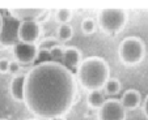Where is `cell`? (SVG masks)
I'll return each mask as SVG.
<instances>
[{"label": "cell", "mask_w": 148, "mask_h": 120, "mask_svg": "<svg viewBox=\"0 0 148 120\" xmlns=\"http://www.w3.org/2000/svg\"><path fill=\"white\" fill-rule=\"evenodd\" d=\"M76 97V82L68 68L59 62L39 63L25 76L24 103L42 119L63 116Z\"/></svg>", "instance_id": "obj_1"}, {"label": "cell", "mask_w": 148, "mask_h": 120, "mask_svg": "<svg viewBox=\"0 0 148 120\" xmlns=\"http://www.w3.org/2000/svg\"><path fill=\"white\" fill-rule=\"evenodd\" d=\"M110 69L105 59L100 56L85 58L77 67V80L84 89L93 92L101 90L109 80Z\"/></svg>", "instance_id": "obj_2"}, {"label": "cell", "mask_w": 148, "mask_h": 120, "mask_svg": "<svg viewBox=\"0 0 148 120\" xmlns=\"http://www.w3.org/2000/svg\"><path fill=\"white\" fill-rule=\"evenodd\" d=\"M97 21L102 31L117 34L127 22V12L122 8H103L98 12Z\"/></svg>", "instance_id": "obj_3"}, {"label": "cell", "mask_w": 148, "mask_h": 120, "mask_svg": "<svg viewBox=\"0 0 148 120\" xmlns=\"http://www.w3.org/2000/svg\"><path fill=\"white\" fill-rule=\"evenodd\" d=\"M121 62L126 65H134L142 62L144 56V45L138 37H127L118 47Z\"/></svg>", "instance_id": "obj_4"}, {"label": "cell", "mask_w": 148, "mask_h": 120, "mask_svg": "<svg viewBox=\"0 0 148 120\" xmlns=\"http://www.w3.org/2000/svg\"><path fill=\"white\" fill-rule=\"evenodd\" d=\"M126 110L118 99H106L98 110V120H125Z\"/></svg>", "instance_id": "obj_5"}, {"label": "cell", "mask_w": 148, "mask_h": 120, "mask_svg": "<svg viewBox=\"0 0 148 120\" xmlns=\"http://www.w3.org/2000/svg\"><path fill=\"white\" fill-rule=\"evenodd\" d=\"M39 34H41V29L37 21H23L18 24L17 37L20 42L34 43L39 38Z\"/></svg>", "instance_id": "obj_6"}, {"label": "cell", "mask_w": 148, "mask_h": 120, "mask_svg": "<svg viewBox=\"0 0 148 120\" xmlns=\"http://www.w3.org/2000/svg\"><path fill=\"white\" fill-rule=\"evenodd\" d=\"M13 55L18 63H33L38 56V47L34 43L18 42L13 47Z\"/></svg>", "instance_id": "obj_7"}, {"label": "cell", "mask_w": 148, "mask_h": 120, "mask_svg": "<svg viewBox=\"0 0 148 120\" xmlns=\"http://www.w3.org/2000/svg\"><path fill=\"white\" fill-rule=\"evenodd\" d=\"M43 13H45V11L38 8H17L11 11V14L16 20H18L20 22H23V21H37Z\"/></svg>", "instance_id": "obj_8"}, {"label": "cell", "mask_w": 148, "mask_h": 120, "mask_svg": "<svg viewBox=\"0 0 148 120\" xmlns=\"http://www.w3.org/2000/svg\"><path fill=\"white\" fill-rule=\"evenodd\" d=\"M62 60H63L62 64L64 65L66 68H68V69H70V68L79 67V64L81 63V54L76 47L70 46V47L63 48Z\"/></svg>", "instance_id": "obj_9"}, {"label": "cell", "mask_w": 148, "mask_h": 120, "mask_svg": "<svg viewBox=\"0 0 148 120\" xmlns=\"http://www.w3.org/2000/svg\"><path fill=\"white\" fill-rule=\"evenodd\" d=\"M25 76L26 75H18L12 80L9 85V92L11 95L16 102L23 103L24 102V92H25Z\"/></svg>", "instance_id": "obj_10"}, {"label": "cell", "mask_w": 148, "mask_h": 120, "mask_svg": "<svg viewBox=\"0 0 148 120\" xmlns=\"http://www.w3.org/2000/svg\"><path fill=\"white\" fill-rule=\"evenodd\" d=\"M121 104L125 110H134L140 104V94L138 90L129 89L123 93L122 98L119 99Z\"/></svg>", "instance_id": "obj_11"}, {"label": "cell", "mask_w": 148, "mask_h": 120, "mask_svg": "<svg viewBox=\"0 0 148 120\" xmlns=\"http://www.w3.org/2000/svg\"><path fill=\"white\" fill-rule=\"evenodd\" d=\"M105 93H102L101 90H93V92H89L87 97V102L89 104V107L92 108H97L100 110L102 107V104L105 103Z\"/></svg>", "instance_id": "obj_12"}, {"label": "cell", "mask_w": 148, "mask_h": 120, "mask_svg": "<svg viewBox=\"0 0 148 120\" xmlns=\"http://www.w3.org/2000/svg\"><path fill=\"white\" fill-rule=\"evenodd\" d=\"M103 92L109 95H115L121 92V82L117 78H109L103 85Z\"/></svg>", "instance_id": "obj_13"}, {"label": "cell", "mask_w": 148, "mask_h": 120, "mask_svg": "<svg viewBox=\"0 0 148 120\" xmlns=\"http://www.w3.org/2000/svg\"><path fill=\"white\" fill-rule=\"evenodd\" d=\"M73 35V29L70 24H63V25H59L58 28V39L59 41H63V42H67L72 38Z\"/></svg>", "instance_id": "obj_14"}, {"label": "cell", "mask_w": 148, "mask_h": 120, "mask_svg": "<svg viewBox=\"0 0 148 120\" xmlns=\"http://www.w3.org/2000/svg\"><path fill=\"white\" fill-rule=\"evenodd\" d=\"M72 18V11L68 8H59L55 12V20L60 25L63 24H68V21Z\"/></svg>", "instance_id": "obj_15"}, {"label": "cell", "mask_w": 148, "mask_h": 120, "mask_svg": "<svg viewBox=\"0 0 148 120\" xmlns=\"http://www.w3.org/2000/svg\"><path fill=\"white\" fill-rule=\"evenodd\" d=\"M81 30L84 34H92L96 30V21L90 17H87L81 21Z\"/></svg>", "instance_id": "obj_16"}, {"label": "cell", "mask_w": 148, "mask_h": 120, "mask_svg": "<svg viewBox=\"0 0 148 120\" xmlns=\"http://www.w3.org/2000/svg\"><path fill=\"white\" fill-rule=\"evenodd\" d=\"M49 54H50V58L53 62H58V59H60L62 60V55H63V48L60 47V46H54V47H51L50 50H49Z\"/></svg>", "instance_id": "obj_17"}, {"label": "cell", "mask_w": 148, "mask_h": 120, "mask_svg": "<svg viewBox=\"0 0 148 120\" xmlns=\"http://www.w3.org/2000/svg\"><path fill=\"white\" fill-rule=\"evenodd\" d=\"M9 60L8 59H0V73H8Z\"/></svg>", "instance_id": "obj_18"}, {"label": "cell", "mask_w": 148, "mask_h": 120, "mask_svg": "<svg viewBox=\"0 0 148 120\" xmlns=\"http://www.w3.org/2000/svg\"><path fill=\"white\" fill-rule=\"evenodd\" d=\"M20 71V63L16 62V60H12V62H9V69L8 72L9 73H17Z\"/></svg>", "instance_id": "obj_19"}, {"label": "cell", "mask_w": 148, "mask_h": 120, "mask_svg": "<svg viewBox=\"0 0 148 120\" xmlns=\"http://www.w3.org/2000/svg\"><path fill=\"white\" fill-rule=\"evenodd\" d=\"M143 110H144L145 116L148 117V95H147V98H145V101H144V106H143Z\"/></svg>", "instance_id": "obj_20"}, {"label": "cell", "mask_w": 148, "mask_h": 120, "mask_svg": "<svg viewBox=\"0 0 148 120\" xmlns=\"http://www.w3.org/2000/svg\"><path fill=\"white\" fill-rule=\"evenodd\" d=\"M3 25H4V21H3V17H1V14H0V33H1V30H3Z\"/></svg>", "instance_id": "obj_21"}, {"label": "cell", "mask_w": 148, "mask_h": 120, "mask_svg": "<svg viewBox=\"0 0 148 120\" xmlns=\"http://www.w3.org/2000/svg\"><path fill=\"white\" fill-rule=\"evenodd\" d=\"M49 120H66L63 116H58V117H53V119H49Z\"/></svg>", "instance_id": "obj_22"}, {"label": "cell", "mask_w": 148, "mask_h": 120, "mask_svg": "<svg viewBox=\"0 0 148 120\" xmlns=\"http://www.w3.org/2000/svg\"><path fill=\"white\" fill-rule=\"evenodd\" d=\"M32 120H33V119H32Z\"/></svg>", "instance_id": "obj_23"}]
</instances>
